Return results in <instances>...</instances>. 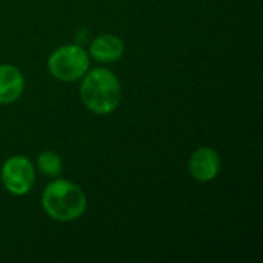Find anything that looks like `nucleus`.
Returning a JSON list of instances; mask_svg holds the SVG:
<instances>
[{
	"label": "nucleus",
	"instance_id": "7ed1b4c3",
	"mask_svg": "<svg viewBox=\"0 0 263 263\" xmlns=\"http://www.w3.org/2000/svg\"><path fill=\"white\" fill-rule=\"evenodd\" d=\"M88 68L89 54L79 45L60 46L48 59L51 76L60 82H76L86 74Z\"/></svg>",
	"mask_w": 263,
	"mask_h": 263
},
{
	"label": "nucleus",
	"instance_id": "20e7f679",
	"mask_svg": "<svg viewBox=\"0 0 263 263\" xmlns=\"http://www.w3.org/2000/svg\"><path fill=\"white\" fill-rule=\"evenodd\" d=\"M2 183L3 186L14 196H25L31 191L35 173L29 159L23 156L9 157L2 166Z\"/></svg>",
	"mask_w": 263,
	"mask_h": 263
},
{
	"label": "nucleus",
	"instance_id": "f257e3e1",
	"mask_svg": "<svg viewBox=\"0 0 263 263\" xmlns=\"http://www.w3.org/2000/svg\"><path fill=\"white\" fill-rule=\"evenodd\" d=\"M80 99L94 114L112 112L122 100V86L117 76L106 68L86 71L80 85Z\"/></svg>",
	"mask_w": 263,
	"mask_h": 263
},
{
	"label": "nucleus",
	"instance_id": "0eeeda50",
	"mask_svg": "<svg viewBox=\"0 0 263 263\" xmlns=\"http://www.w3.org/2000/svg\"><path fill=\"white\" fill-rule=\"evenodd\" d=\"M25 88L23 74L12 65H0V105L15 102Z\"/></svg>",
	"mask_w": 263,
	"mask_h": 263
},
{
	"label": "nucleus",
	"instance_id": "423d86ee",
	"mask_svg": "<svg viewBox=\"0 0 263 263\" xmlns=\"http://www.w3.org/2000/svg\"><path fill=\"white\" fill-rule=\"evenodd\" d=\"M125 52V45L120 37L114 34H102L89 45V55L100 63L117 62Z\"/></svg>",
	"mask_w": 263,
	"mask_h": 263
},
{
	"label": "nucleus",
	"instance_id": "6e6552de",
	"mask_svg": "<svg viewBox=\"0 0 263 263\" xmlns=\"http://www.w3.org/2000/svg\"><path fill=\"white\" fill-rule=\"evenodd\" d=\"M37 170L48 177L60 176V173L63 170V163H62L60 156L54 151H43L37 157Z\"/></svg>",
	"mask_w": 263,
	"mask_h": 263
},
{
	"label": "nucleus",
	"instance_id": "39448f33",
	"mask_svg": "<svg viewBox=\"0 0 263 263\" xmlns=\"http://www.w3.org/2000/svg\"><path fill=\"white\" fill-rule=\"evenodd\" d=\"M188 168L197 182L206 183L217 177L220 171V157L213 148L202 146L193 153Z\"/></svg>",
	"mask_w": 263,
	"mask_h": 263
},
{
	"label": "nucleus",
	"instance_id": "f03ea898",
	"mask_svg": "<svg viewBox=\"0 0 263 263\" xmlns=\"http://www.w3.org/2000/svg\"><path fill=\"white\" fill-rule=\"evenodd\" d=\"M42 206L51 219L57 222H71L85 213L86 197L76 183L57 179L45 188Z\"/></svg>",
	"mask_w": 263,
	"mask_h": 263
}]
</instances>
